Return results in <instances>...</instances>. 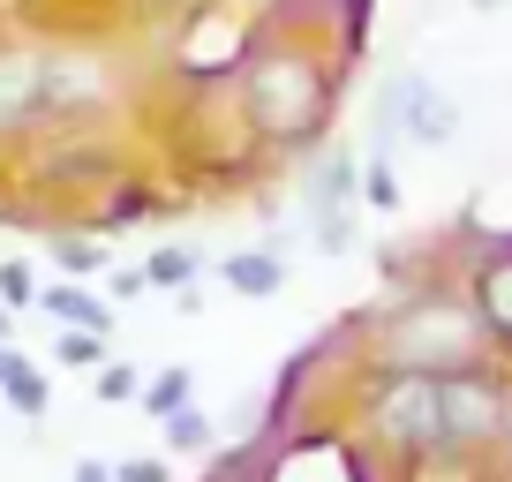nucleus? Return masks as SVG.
I'll list each match as a JSON object with an SVG mask.
<instances>
[{
    "mask_svg": "<svg viewBox=\"0 0 512 482\" xmlns=\"http://www.w3.org/2000/svg\"><path fill=\"white\" fill-rule=\"evenodd\" d=\"M53 362H68V370H98V362H106V332H68V324H61Z\"/></svg>",
    "mask_w": 512,
    "mask_h": 482,
    "instance_id": "16",
    "label": "nucleus"
},
{
    "mask_svg": "<svg viewBox=\"0 0 512 482\" xmlns=\"http://www.w3.org/2000/svg\"><path fill=\"white\" fill-rule=\"evenodd\" d=\"M106 287L121 294V302H136V294H144L151 279H144V264H113V272H106Z\"/></svg>",
    "mask_w": 512,
    "mask_h": 482,
    "instance_id": "21",
    "label": "nucleus"
},
{
    "mask_svg": "<svg viewBox=\"0 0 512 482\" xmlns=\"http://www.w3.org/2000/svg\"><path fill=\"white\" fill-rule=\"evenodd\" d=\"M392 136H407V144H422V151H445L452 136H460V98L437 91L430 76H384V91H377V151L392 144Z\"/></svg>",
    "mask_w": 512,
    "mask_h": 482,
    "instance_id": "5",
    "label": "nucleus"
},
{
    "mask_svg": "<svg viewBox=\"0 0 512 482\" xmlns=\"http://www.w3.org/2000/svg\"><path fill=\"white\" fill-rule=\"evenodd\" d=\"M53 121V53L0 46V136H31Z\"/></svg>",
    "mask_w": 512,
    "mask_h": 482,
    "instance_id": "6",
    "label": "nucleus"
},
{
    "mask_svg": "<svg viewBox=\"0 0 512 482\" xmlns=\"http://www.w3.org/2000/svg\"><path fill=\"white\" fill-rule=\"evenodd\" d=\"M475 309H482V332H490V347H512V257H490V264H482Z\"/></svg>",
    "mask_w": 512,
    "mask_h": 482,
    "instance_id": "9",
    "label": "nucleus"
},
{
    "mask_svg": "<svg viewBox=\"0 0 512 482\" xmlns=\"http://www.w3.org/2000/svg\"><path fill=\"white\" fill-rule=\"evenodd\" d=\"M0 339H16V309L8 302H0Z\"/></svg>",
    "mask_w": 512,
    "mask_h": 482,
    "instance_id": "24",
    "label": "nucleus"
},
{
    "mask_svg": "<svg viewBox=\"0 0 512 482\" xmlns=\"http://www.w3.org/2000/svg\"><path fill=\"white\" fill-rule=\"evenodd\" d=\"M136 407H144L151 422H166L174 407H189V370H159V377H144V400H136Z\"/></svg>",
    "mask_w": 512,
    "mask_h": 482,
    "instance_id": "15",
    "label": "nucleus"
},
{
    "mask_svg": "<svg viewBox=\"0 0 512 482\" xmlns=\"http://www.w3.org/2000/svg\"><path fill=\"white\" fill-rule=\"evenodd\" d=\"M113 482H174V467L144 452V460H121V467H113Z\"/></svg>",
    "mask_w": 512,
    "mask_h": 482,
    "instance_id": "20",
    "label": "nucleus"
},
{
    "mask_svg": "<svg viewBox=\"0 0 512 482\" xmlns=\"http://www.w3.org/2000/svg\"><path fill=\"white\" fill-rule=\"evenodd\" d=\"M475 8H505V0H475Z\"/></svg>",
    "mask_w": 512,
    "mask_h": 482,
    "instance_id": "26",
    "label": "nucleus"
},
{
    "mask_svg": "<svg viewBox=\"0 0 512 482\" xmlns=\"http://www.w3.org/2000/svg\"><path fill=\"white\" fill-rule=\"evenodd\" d=\"M0 407H8V415H23V422H38L53 407V385H46V370H38V362H23L16 377H8V385H0Z\"/></svg>",
    "mask_w": 512,
    "mask_h": 482,
    "instance_id": "12",
    "label": "nucleus"
},
{
    "mask_svg": "<svg viewBox=\"0 0 512 482\" xmlns=\"http://www.w3.org/2000/svg\"><path fill=\"white\" fill-rule=\"evenodd\" d=\"M505 460H512V422H505Z\"/></svg>",
    "mask_w": 512,
    "mask_h": 482,
    "instance_id": "25",
    "label": "nucleus"
},
{
    "mask_svg": "<svg viewBox=\"0 0 512 482\" xmlns=\"http://www.w3.org/2000/svg\"><path fill=\"white\" fill-rule=\"evenodd\" d=\"M241 113L264 144H317L324 136V113H332V76H324L317 53L302 46H264L249 61V91H241Z\"/></svg>",
    "mask_w": 512,
    "mask_h": 482,
    "instance_id": "2",
    "label": "nucleus"
},
{
    "mask_svg": "<svg viewBox=\"0 0 512 482\" xmlns=\"http://www.w3.org/2000/svg\"><path fill=\"white\" fill-rule=\"evenodd\" d=\"M490 362L475 294H407L377 317V370H415V377H460Z\"/></svg>",
    "mask_w": 512,
    "mask_h": 482,
    "instance_id": "1",
    "label": "nucleus"
},
{
    "mask_svg": "<svg viewBox=\"0 0 512 482\" xmlns=\"http://www.w3.org/2000/svg\"><path fill=\"white\" fill-rule=\"evenodd\" d=\"M68 482H113V467L106 460H76V475H68Z\"/></svg>",
    "mask_w": 512,
    "mask_h": 482,
    "instance_id": "23",
    "label": "nucleus"
},
{
    "mask_svg": "<svg viewBox=\"0 0 512 482\" xmlns=\"http://www.w3.org/2000/svg\"><path fill=\"white\" fill-rule=\"evenodd\" d=\"M362 422L377 445H392L400 460H430L437 437H445V392L437 377H415V370H377L362 392Z\"/></svg>",
    "mask_w": 512,
    "mask_h": 482,
    "instance_id": "3",
    "label": "nucleus"
},
{
    "mask_svg": "<svg viewBox=\"0 0 512 482\" xmlns=\"http://www.w3.org/2000/svg\"><path fill=\"white\" fill-rule=\"evenodd\" d=\"M23 362H31V354H23V347H16V339H0V385H8V377H16V370H23Z\"/></svg>",
    "mask_w": 512,
    "mask_h": 482,
    "instance_id": "22",
    "label": "nucleus"
},
{
    "mask_svg": "<svg viewBox=\"0 0 512 482\" xmlns=\"http://www.w3.org/2000/svg\"><path fill=\"white\" fill-rule=\"evenodd\" d=\"M38 309H46L53 324H68V332H106L113 339V302H98L83 279H46V287H38Z\"/></svg>",
    "mask_w": 512,
    "mask_h": 482,
    "instance_id": "8",
    "label": "nucleus"
},
{
    "mask_svg": "<svg viewBox=\"0 0 512 482\" xmlns=\"http://www.w3.org/2000/svg\"><path fill=\"white\" fill-rule=\"evenodd\" d=\"M53 264H61V279H106L113 272V249H106V241L68 234V241H53Z\"/></svg>",
    "mask_w": 512,
    "mask_h": 482,
    "instance_id": "13",
    "label": "nucleus"
},
{
    "mask_svg": "<svg viewBox=\"0 0 512 482\" xmlns=\"http://www.w3.org/2000/svg\"><path fill=\"white\" fill-rule=\"evenodd\" d=\"M219 279L234 294H249V302H264V294L287 287V257H272V249H234V257L219 264Z\"/></svg>",
    "mask_w": 512,
    "mask_h": 482,
    "instance_id": "10",
    "label": "nucleus"
},
{
    "mask_svg": "<svg viewBox=\"0 0 512 482\" xmlns=\"http://www.w3.org/2000/svg\"><path fill=\"white\" fill-rule=\"evenodd\" d=\"M0 302L16 309V317H23V309H38V272L23 257H0Z\"/></svg>",
    "mask_w": 512,
    "mask_h": 482,
    "instance_id": "17",
    "label": "nucleus"
},
{
    "mask_svg": "<svg viewBox=\"0 0 512 482\" xmlns=\"http://www.w3.org/2000/svg\"><path fill=\"white\" fill-rule=\"evenodd\" d=\"M196 272H204V257H196V249H189V241H159V249H151V257H144V279H151V287H196Z\"/></svg>",
    "mask_w": 512,
    "mask_h": 482,
    "instance_id": "11",
    "label": "nucleus"
},
{
    "mask_svg": "<svg viewBox=\"0 0 512 482\" xmlns=\"http://www.w3.org/2000/svg\"><path fill=\"white\" fill-rule=\"evenodd\" d=\"M91 392H98V400H144V377L128 370V362H98V370H91Z\"/></svg>",
    "mask_w": 512,
    "mask_h": 482,
    "instance_id": "18",
    "label": "nucleus"
},
{
    "mask_svg": "<svg viewBox=\"0 0 512 482\" xmlns=\"http://www.w3.org/2000/svg\"><path fill=\"white\" fill-rule=\"evenodd\" d=\"M159 430H166V452H211V415H204L196 400H189V407H174Z\"/></svg>",
    "mask_w": 512,
    "mask_h": 482,
    "instance_id": "14",
    "label": "nucleus"
},
{
    "mask_svg": "<svg viewBox=\"0 0 512 482\" xmlns=\"http://www.w3.org/2000/svg\"><path fill=\"white\" fill-rule=\"evenodd\" d=\"M362 196H369L377 211H400V181H392V159H384V151L362 166Z\"/></svg>",
    "mask_w": 512,
    "mask_h": 482,
    "instance_id": "19",
    "label": "nucleus"
},
{
    "mask_svg": "<svg viewBox=\"0 0 512 482\" xmlns=\"http://www.w3.org/2000/svg\"><path fill=\"white\" fill-rule=\"evenodd\" d=\"M309 211H317V249L324 257H339L347 249V219H354V196H362V159L354 151H324V166H317V181H309Z\"/></svg>",
    "mask_w": 512,
    "mask_h": 482,
    "instance_id": "7",
    "label": "nucleus"
},
{
    "mask_svg": "<svg viewBox=\"0 0 512 482\" xmlns=\"http://www.w3.org/2000/svg\"><path fill=\"white\" fill-rule=\"evenodd\" d=\"M445 392V437L437 452L452 460H482L490 445H505V422H512V385L482 362V370H460V377H437Z\"/></svg>",
    "mask_w": 512,
    "mask_h": 482,
    "instance_id": "4",
    "label": "nucleus"
}]
</instances>
